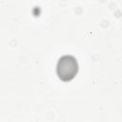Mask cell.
Here are the masks:
<instances>
[{
  "mask_svg": "<svg viewBox=\"0 0 122 122\" xmlns=\"http://www.w3.org/2000/svg\"><path fill=\"white\" fill-rule=\"evenodd\" d=\"M77 62L71 56H63L60 58L57 64V74L58 76L65 81L71 80L74 77L77 72Z\"/></svg>",
  "mask_w": 122,
  "mask_h": 122,
  "instance_id": "1",
  "label": "cell"
}]
</instances>
